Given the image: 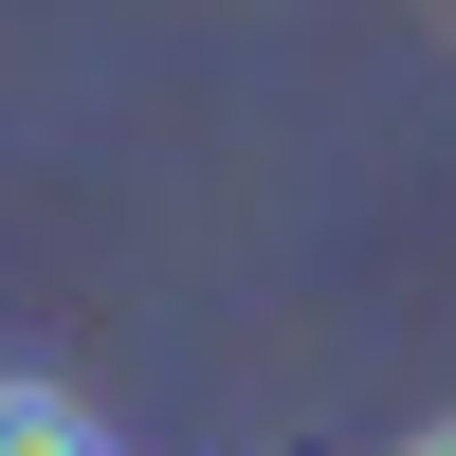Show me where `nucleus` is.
Wrapping results in <instances>:
<instances>
[{"mask_svg":"<svg viewBox=\"0 0 456 456\" xmlns=\"http://www.w3.org/2000/svg\"><path fill=\"white\" fill-rule=\"evenodd\" d=\"M0 456H92V420H73V384H37V365H0Z\"/></svg>","mask_w":456,"mask_h":456,"instance_id":"1","label":"nucleus"},{"mask_svg":"<svg viewBox=\"0 0 456 456\" xmlns=\"http://www.w3.org/2000/svg\"><path fill=\"white\" fill-rule=\"evenodd\" d=\"M402 456H456V420H438V438H402Z\"/></svg>","mask_w":456,"mask_h":456,"instance_id":"2","label":"nucleus"},{"mask_svg":"<svg viewBox=\"0 0 456 456\" xmlns=\"http://www.w3.org/2000/svg\"><path fill=\"white\" fill-rule=\"evenodd\" d=\"M92 456H110V438H92Z\"/></svg>","mask_w":456,"mask_h":456,"instance_id":"3","label":"nucleus"}]
</instances>
